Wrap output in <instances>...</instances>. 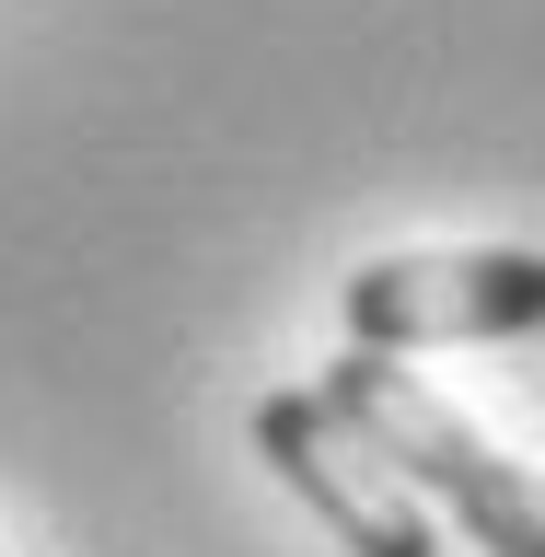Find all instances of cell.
<instances>
[{
    "label": "cell",
    "mask_w": 545,
    "mask_h": 557,
    "mask_svg": "<svg viewBox=\"0 0 545 557\" xmlns=\"http://www.w3.org/2000/svg\"><path fill=\"white\" fill-rule=\"evenodd\" d=\"M256 453L278 465V487H290V499H302L348 557H442V546H430L418 487L383 476L372 453L325 418V395H268V407H256Z\"/></svg>",
    "instance_id": "3957f363"
},
{
    "label": "cell",
    "mask_w": 545,
    "mask_h": 557,
    "mask_svg": "<svg viewBox=\"0 0 545 557\" xmlns=\"http://www.w3.org/2000/svg\"><path fill=\"white\" fill-rule=\"evenodd\" d=\"M545 325V256L534 244H442V256H372L348 278V348H487Z\"/></svg>",
    "instance_id": "7a4b0ae2"
},
{
    "label": "cell",
    "mask_w": 545,
    "mask_h": 557,
    "mask_svg": "<svg viewBox=\"0 0 545 557\" xmlns=\"http://www.w3.org/2000/svg\"><path fill=\"white\" fill-rule=\"evenodd\" d=\"M313 395H325V418L372 453L383 476L430 487V499H442V511L465 522L487 557H545V476H522L511 453L487 442L453 395H430L407 360L348 348V360H325V383H313Z\"/></svg>",
    "instance_id": "6da1fadb"
}]
</instances>
